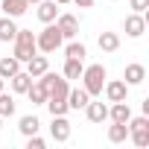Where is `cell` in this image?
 Wrapping results in <instances>:
<instances>
[{
	"instance_id": "obj_25",
	"label": "cell",
	"mask_w": 149,
	"mask_h": 149,
	"mask_svg": "<svg viewBox=\"0 0 149 149\" xmlns=\"http://www.w3.org/2000/svg\"><path fill=\"white\" fill-rule=\"evenodd\" d=\"M12 114H15V100L0 91V117H12Z\"/></svg>"
},
{
	"instance_id": "obj_1",
	"label": "cell",
	"mask_w": 149,
	"mask_h": 149,
	"mask_svg": "<svg viewBox=\"0 0 149 149\" xmlns=\"http://www.w3.org/2000/svg\"><path fill=\"white\" fill-rule=\"evenodd\" d=\"M67 91H70V85H67V79L64 76H58L56 82H53V88H50V94H47V108H50V114L53 117H58V114H67Z\"/></svg>"
},
{
	"instance_id": "obj_13",
	"label": "cell",
	"mask_w": 149,
	"mask_h": 149,
	"mask_svg": "<svg viewBox=\"0 0 149 149\" xmlns=\"http://www.w3.org/2000/svg\"><path fill=\"white\" fill-rule=\"evenodd\" d=\"M44 70H50V61H47V56H32L29 61H26V73L32 79H38Z\"/></svg>"
},
{
	"instance_id": "obj_33",
	"label": "cell",
	"mask_w": 149,
	"mask_h": 149,
	"mask_svg": "<svg viewBox=\"0 0 149 149\" xmlns=\"http://www.w3.org/2000/svg\"><path fill=\"white\" fill-rule=\"evenodd\" d=\"M26 3H38V0H26Z\"/></svg>"
},
{
	"instance_id": "obj_21",
	"label": "cell",
	"mask_w": 149,
	"mask_h": 149,
	"mask_svg": "<svg viewBox=\"0 0 149 149\" xmlns=\"http://www.w3.org/2000/svg\"><path fill=\"white\" fill-rule=\"evenodd\" d=\"M15 32H18V26H15V21L9 15L0 18V41H15Z\"/></svg>"
},
{
	"instance_id": "obj_11",
	"label": "cell",
	"mask_w": 149,
	"mask_h": 149,
	"mask_svg": "<svg viewBox=\"0 0 149 149\" xmlns=\"http://www.w3.org/2000/svg\"><path fill=\"white\" fill-rule=\"evenodd\" d=\"M108 117H111V123H129V117H132L129 102H126V100H123V102H114V105L108 108Z\"/></svg>"
},
{
	"instance_id": "obj_10",
	"label": "cell",
	"mask_w": 149,
	"mask_h": 149,
	"mask_svg": "<svg viewBox=\"0 0 149 149\" xmlns=\"http://www.w3.org/2000/svg\"><path fill=\"white\" fill-rule=\"evenodd\" d=\"M85 111H88V120H91V123H102V120H108V105H105V102H91V100H88Z\"/></svg>"
},
{
	"instance_id": "obj_2",
	"label": "cell",
	"mask_w": 149,
	"mask_h": 149,
	"mask_svg": "<svg viewBox=\"0 0 149 149\" xmlns=\"http://www.w3.org/2000/svg\"><path fill=\"white\" fill-rule=\"evenodd\" d=\"M35 53H38V47H35L32 29H18V32H15V58H18L21 64H26Z\"/></svg>"
},
{
	"instance_id": "obj_28",
	"label": "cell",
	"mask_w": 149,
	"mask_h": 149,
	"mask_svg": "<svg viewBox=\"0 0 149 149\" xmlns=\"http://www.w3.org/2000/svg\"><path fill=\"white\" fill-rule=\"evenodd\" d=\"M44 146H47V143H44L38 134H29V143H26V149H44Z\"/></svg>"
},
{
	"instance_id": "obj_23",
	"label": "cell",
	"mask_w": 149,
	"mask_h": 149,
	"mask_svg": "<svg viewBox=\"0 0 149 149\" xmlns=\"http://www.w3.org/2000/svg\"><path fill=\"white\" fill-rule=\"evenodd\" d=\"M126 137H129V126H126V123H114V126L108 129V140H111V143H123Z\"/></svg>"
},
{
	"instance_id": "obj_31",
	"label": "cell",
	"mask_w": 149,
	"mask_h": 149,
	"mask_svg": "<svg viewBox=\"0 0 149 149\" xmlns=\"http://www.w3.org/2000/svg\"><path fill=\"white\" fill-rule=\"evenodd\" d=\"M56 3H58V6H64V3H70V0H56Z\"/></svg>"
},
{
	"instance_id": "obj_9",
	"label": "cell",
	"mask_w": 149,
	"mask_h": 149,
	"mask_svg": "<svg viewBox=\"0 0 149 149\" xmlns=\"http://www.w3.org/2000/svg\"><path fill=\"white\" fill-rule=\"evenodd\" d=\"M102 88H105V97H108L111 102H123V100H126V94H129V85H126V82H120V79L105 82Z\"/></svg>"
},
{
	"instance_id": "obj_24",
	"label": "cell",
	"mask_w": 149,
	"mask_h": 149,
	"mask_svg": "<svg viewBox=\"0 0 149 149\" xmlns=\"http://www.w3.org/2000/svg\"><path fill=\"white\" fill-rule=\"evenodd\" d=\"M67 58H79V61H85V56H88V50H85V44L82 41H73V44H67Z\"/></svg>"
},
{
	"instance_id": "obj_8",
	"label": "cell",
	"mask_w": 149,
	"mask_h": 149,
	"mask_svg": "<svg viewBox=\"0 0 149 149\" xmlns=\"http://www.w3.org/2000/svg\"><path fill=\"white\" fill-rule=\"evenodd\" d=\"M38 21H44V24H53L56 18H58V3L56 0H38Z\"/></svg>"
},
{
	"instance_id": "obj_4",
	"label": "cell",
	"mask_w": 149,
	"mask_h": 149,
	"mask_svg": "<svg viewBox=\"0 0 149 149\" xmlns=\"http://www.w3.org/2000/svg\"><path fill=\"white\" fill-rule=\"evenodd\" d=\"M79 79L85 82V91H88L91 97H97V94H102V85H105V67H102V64H91V67L82 70Z\"/></svg>"
},
{
	"instance_id": "obj_12",
	"label": "cell",
	"mask_w": 149,
	"mask_h": 149,
	"mask_svg": "<svg viewBox=\"0 0 149 149\" xmlns=\"http://www.w3.org/2000/svg\"><path fill=\"white\" fill-rule=\"evenodd\" d=\"M88 100H91V94L85 91V88H76V91H67V108H85L88 105Z\"/></svg>"
},
{
	"instance_id": "obj_6",
	"label": "cell",
	"mask_w": 149,
	"mask_h": 149,
	"mask_svg": "<svg viewBox=\"0 0 149 149\" xmlns=\"http://www.w3.org/2000/svg\"><path fill=\"white\" fill-rule=\"evenodd\" d=\"M143 32H146V18H143L140 12L129 15V18H126V35H129V38H140Z\"/></svg>"
},
{
	"instance_id": "obj_18",
	"label": "cell",
	"mask_w": 149,
	"mask_h": 149,
	"mask_svg": "<svg viewBox=\"0 0 149 149\" xmlns=\"http://www.w3.org/2000/svg\"><path fill=\"white\" fill-rule=\"evenodd\" d=\"M26 97H29L32 105H44V102H47V88H44L41 82H35V85L26 88Z\"/></svg>"
},
{
	"instance_id": "obj_29",
	"label": "cell",
	"mask_w": 149,
	"mask_h": 149,
	"mask_svg": "<svg viewBox=\"0 0 149 149\" xmlns=\"http://www.w3.org/2000/svg\"><path fill=\"white\" fill-rule=\"evenodd\" d=\"M132 9L143 15V9H149V0H132Z\"/></svg>"
},
{
	"instance_id": "obj_3",
	"label": "cell",
	"mask_w": 149,
	"mask_h": 149,
	"mask_svg": "<svg viewBox=\"0 0 149 149\" xmlns=\"http://www.w3.org/2000/svg\"><path fill=\"white\" fill-rule=\"evenodd\" d=\"M61 32H58V26H56V21L53 24H47L38 35H35V47L41 50V53H56L58 47H61Z\"/></svg>"
},
{
	"instance_id": "obj_34",
	"label": "cell",
	"mask_w": 149,
	"mask_h": 149,
	"mask_svg": "<svg viewBox=\"0 0 149 149\" xmlns=\"http://www.w3.org/2000/svg\"><path fill=\"white\" fill-rule=\"evenodd\" d=\"M0 123H3V117H0Z\"/></svg>"
},
{
	"instance_id": "obj_20",
	"label": "cell",
	"mask_w": 149,
	"mask_h": 149,
	"mask_svg": "<svg viewBox=\"0 0 149 149\" xmlns=\"http://www.w3.org/2000/svg\"><path fill=\"white\" fill-rule=\"evenodd\" d=\"M117 47H120V35H117V32H100V50L114 53Z\"/></svg>"
},
{
	"instance_id": "obj_27",
	"label": "cell",
	"mask_w": 149,
	"mask_h": 149,
	"mask_svg": "<svg viewBox=\"0 0 149 149\" xmlns=\"http://www.w3.org/2000/svg\"><path fill=\"white\" fill-rule=\"evenodd\" d=\"M126 126H129V132H132V129H149V117H146V114H143V117H134V120L129 117Z\"/></svg>"
},
{
	"instance_id": "obj_32",
	"label": "cell",
	"mask_w": 149,
	"mask_h": 149,
	"mask_svg": "<svg viewBox=\"0 0 149 149\" xmlns=\"http://www.w3.org/2000/svg\"><path fill=\"white\" fill-rule=\"evenodd\" d=\"M3 82H6V79H0V91H3Z\"/></svg>"
},
{
	"instance_id": "obj_30",
	"label": "cell",
	"mask_w": 149,
	"mask_h": 149,
	"mask_svg": "<svg viewBox=\"0 0 149 149\" xmlns=\"http://www.w3.org/2000/svg\"><path fill=\"white\" fill-rule=\"evenodd\" d=\"M76 6H82V9H88V6H94V0H73Z\"/></svg>"
},
{
	"instance_id": "obj_19",
	"label": "cell",
	"mask_w": 149,
	"mask_h": 149,
	"mask_svg": "<svg viewBox=\"0 0 149 149\" xmlns=\"http://www.w3.org/2000/svg\"><path fill=\"white\" fill-rule=\"evenodd\" d=\"M18 129H21V134H38V129H41V123H38V117L35 114H26V117H21V123H18Z\"/></svg>"
},
{
	"instance_id": "obj_7",
	"label": "cell",
	"mask_w": 149,
	"mask_h": 149,
	"mask_svg": "<svg viewBox=\"0 0 149 149\" xmlns=\"http://www.w3.org/2000/svg\"><path fill=\"white\" fill-rule=\"evenodd\" d=\"M50 134H53V140H58V143H64V140L70 137V123H67V117H64V114L53 117V126H50Z\"/></svg>"
},
{
	"instance_id": "obj_5",
	"label": "cell",
	"mask_w": 149,
	"mask_h": 149,
	"mask_svg": "<svg viewBox=\"0 0 149 149\" xmlns=\"http://www.w3.org/2000/svg\"><path fill=\"white\" fill-rule=\"evenodd\" d=\"M56 26H58L61 38H76V32H79V21L73 18V15H61V12L56 18Z\"/></svg>"
},
{
	"instance_id": "obj_17",
	"label": "cell",
	"mask_w": 149,
	"mask_h": 149,
	"mask_svg": "<svg viewBox=\"0 0 149 149\" xmlns=\"http://www.w3.org/2000/svg\"><path fill=\"white\" fill-rule=\"evenodd\" d=\"M29 85H32V76H29L26 70H18L15 76H12V91H15V94H26Z\"/></svg>"
},
{
	"instance_id": "obj_22",
	"label": "cell",
	"mask_w": 149,
	"mask_h": 149,
	"mask_svg": "<svg viewBox=\"0 0 149 149\" xmlns=\"http://www.w3.org/2000/svg\"><path fill=\"white\" fill-rule=\"evenodd\" d=\"M82 70H85V64H82L79 58H67V61H64V79H79Z\"/></svg>"
},
{
	"instance_id": "obj_26",
	"label": "cell",
	"mask_w": 149,
	"mask_h": 149,
	"mask_svg": "<svg viewBox=\"0 0 149 149\" xmlns=\"http://www.w3.org/2000/svg\"><path fill=\"white\" fill-rule=\"evenodd\" d=\"M129 137L134 140V146H149V129H132Z\"/></svg>"
},
{
	"instance_id": "obj_15",
	"label": "cell",
	"mask_w": 149,
	"mask_h": 149,
	"mask_svg": "<svg viewBox=\"0 0 149 149\" xmlns=\"http://www.w3.org/2000/svg\"><path fill=\"white\" fill-rule=\"evenodd\" d=\"M126 85H140L146 79V67L143 64H126Z\"/></svg>"
},
{
	"instance_id": "obj_16",
	"label": "cell",
	"mask_w": 149,
	"mask_h": 149,
	"mask_svg": "<svg viewBox=\"0 0 149 149\" xmlns=\"http://www.w3.org/2000/svg\"><path fill=\"white\" fill-rule=\"evenodd\" d=\"M18 70H21V61H18L15 56H12V58H9V56L0 58V79H12Z\"/></svg>"
},
{
	"instance_id": "obj_14",
	"label": "cell",
	"mask_w": 149,
	"mask_h": 149,
	"mask_svg": "<svg viewBox=\"0 0 149 149\" xmlns=\"http://www.w3.org/2000/svg\"><path fill=\"white\" fill-rule=\"evenodd\" d=\"M0 6H3V12H6L9 18H21V15L29 9L26 0H0Z\"/></svg>"
}]
</instances>
